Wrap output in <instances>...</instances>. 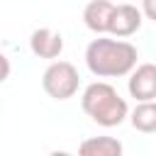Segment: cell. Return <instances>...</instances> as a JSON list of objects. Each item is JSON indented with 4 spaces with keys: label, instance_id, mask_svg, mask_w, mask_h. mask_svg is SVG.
Wrapping results in <instances>:
<instances>
[{
    "label": "cell",
    "instance_id": "6",
    "mask_svg": "<svg viewBox=\"0 0 156 156\" xmlns=\"http://www.w3.org/2000/svg\"><path fill=\"white\" fill-rule=\"evenodd\" d=\"M29 49L37 58H58L63 51V37L61 32L51 29V27H39L29 34Z\"/></svg>",
    "mask_w": 156,
    "mask_h": 156
},
{
    "label": "cell",
    "instance_id": "9",
    "mask_svg": "<svg viewBox=\"0 0 156 156\" xmlns=\"http://www.w3.org/2000/svg\"><path fill=\"white\" fill-rule=\"evenodd\" d=\"M129 122L141 134H156V100L136 102V107L129 112Z\"/></svg>",
    "mask_w": 156,
    "mask_h": 156
},
{
    "label": "cell",
    "instance_id": "11",
    "mask_svg": "<svg viewBox=\"0 0 156 156\" xmlns=\"http://www.w3.org/2000/svg\"><path fill=\"white\" fill-rule=\"evenodd\" d=\"M139 10H141V15H146L149 20H154V22H156V0H144Z\"/></svg>",
    "mask_w": 156,
    "mask_h": 156
},
{
    "label": "cell",
    "instance_id": "10",
    "mask_svg": "<svg viewBox=\"0 0 156 156\" xmlns=\"http://www.w3.org/2000/svg\"><path fill=\"white\" fill-rule=\"evenodd\" d=\"M10 73H12V63H10V58L0 51V83H5V80L10 78Z\"/></svg>",
    "mask_w": 156,
    "mask_h": 156
},
{
    "label": "cell",
    "instance_id": "3",
    "mask_svg": "<svg viewBox=\"0 0 156 156\" xmlns=\"http://www.w3.org/2000/svg\"><path fill=\"white\" fill-rule=\"evenodd\" d=\"M41 88L54 100H68L80 88L78 68L71 61H51L41 73Z\"/></svg>",
    "mask_w": 156,
    "mask_h": 156
},
{
    "label": "cell",
    "instance_id": "4",
    "mask_svg": "<svg viewBox=\"0 0 156 156\" xmlns=\"http://www.w3.org/2000/svg\"><path fill=\"white\" fill-rule=\"evenodd\" d=\"M141 10L132 2H122V5H115L112 10V17H110V27H107V34L112 39H127L132 34L139 32L141 27Z\"/></svg>",
    "mask_w": 156,
    "mask_h": 156
},
{
    "label": "cell",
    "instance_id": "5",
    "mask_svg": "<svg viewBox=\"0 0 156 156\" xmlns=\"http://www.w3.org/2000/svg\"><path fill=\"white\" fill-rule=\"evenodd\" d=\"M127 90L136 102L156 100V63H139L127 80Z\"/></svg>",
    "mask_w": 156,
    "mask_h": 156
},
{
    "label": "cell",
    "instance_id": "1",
    "mask_svg": "<svg viewBox=\"0 0 156 156\" xmlns=\"http://www.w3.org/2000/svg\"><path fill=\"white\" fill-rule=\"evenodd\" d=\"M139 51L132 41L98 37L85 49V66L98 78H119L129 76L136 68Z\"/></svg>",
    "mask_w": 156,
    "mask_h": 156
},
{
    "label": "cell",
    "instance_id": "8",
    "mask_svg": "<svg viewBox=\"0 0 156 156\" xmlns=\"http://www.w3.org/2000/svg\"><path fill=\"white\" fill-rule=\"evenodd\" d=\"M78 156H124V146L115 136H90L80 141Z\"/></svg>",
    "mask_w": 156,
    "mask_h": 156
},
{
    "label": "cell",
    "instance_id": "12",
    "mask_svg": "<svg viewBox=\"0 0 156 156\" xmlns=\"http://www.w3.org/2000/svg\"><path fill=\"white\" fill-rule=\"evenodd\" d=\"M49 156H73V154H68V151H51Z\"/></svg>",
    "mask_w": 156,
    "mask_h": 156
},
{
    "label": "cell",
    "instance_id": "7",
    "mask_svg": "<svg viewBox=\"0 0 156 156\" xmlns=\"http://www.w3.org/2000/svg\"><path fill=\"white\" fill-rule=\"evenodd\" d=\"M112 10H115V2H110V0H93V2H88L85 10H83V22H85V27H88L90 32H95L98 37L107 34Z\"/></svg>",
    "mask_w": 156,
    "mask_h": 156
},
{
    "label": "cell",
    "instance_id": "2",
    "mask_svg": "<svg viewBox=\"0 0 156 156\" xmlns=\"http://www.w3.org/2000/svg\"><path fill=\"white\" fill-rule=\"evenodd\" d=\"M80 107L83 112L100 127H117L129 117V105L127 100L117 93L115 85L105 83V80H95L90 85H85L83 95H80Z\"/></svg>",
    "mask_w": 156,
    "mask_h": 156
}]
</instances>
